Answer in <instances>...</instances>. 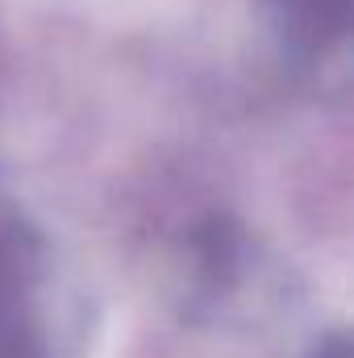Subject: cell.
<instances>
[{
  "label": "cell",
  "mask_w": 354,
  "mask_h": 358,
  "mask_svg": "<svg viewBox=\"0 0 354 358\" xmlns=\"http://www.w3.org/2000/svg\"><path fill=\"white\" fill-rule=\"evenodd\" d=\"M304 358H351V346H346V338H342V334H330V338H321V342H317Z\"/></svg>",
  "instance_id": "2"
},
{
  "label": "cell",
  "mask_w": 354,
  "mask_h": 358,
  "mask_svg": "<svg viewBox=\"0 0 354 358\" xmlns=\"http://www.w3.org/2000/svg\"><path fill=\"white\" fill-rule=\"evenodd\" d=\"M96 296L76 259L13 196H0V358H88Z\"/></svg>",
  "instance_id": "1"
}]
</instances>
